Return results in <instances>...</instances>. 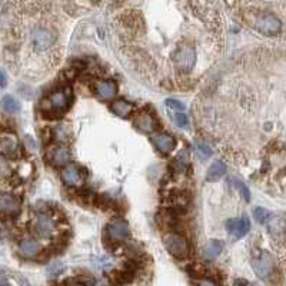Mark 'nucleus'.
Masks as SVG:
<instances>
[{"instance_id": "30", "label": "nucleus", "mask_w": 286, "mask_h": 286, "mask_svg": "<svg viewBox=\"0 0 286 286\" xmlns=\"http://www.w3.org/2000/svg\"><path fill=\"white\" fill-rule=\"evenodd\" d=\"M253 286H259V285H253Z\"/></svg>"}, {"instance_id": "9", "label": "nucleus", "mask_w": 286, "mask_h": 286, "mask_svg": "<svg viewBox=\"0 0 286 286\" xmlns=\"http://www.w3.org/2000/svg\"><path fill=\"white\" fill-rule=\"evenodd\" d=\"M62 179L67 186H79L82 183V172L76 165H67L62 170Z\"/></svg>"}, {"instance_id": "26", "label": "nucleus", "mask_w": 286, "mask_h": 286, "mask_svg": "<svg viewBox=\"0 0 286 286\" xmlns=\"http://www.w3.org/2000/svg\"><path fill=\"white\" fill-rule=\"evenodd\" d=\"M6 83H7V76L4 72L0 70V86H6Z\"/></svg>"}, {"instance_id": "7", "label": "nucleus", "mask_w": 286, "mask_h": 286, "mask_svg": "<svg viewBox=\"0 0 286 286\" xmlns=\"http://www.w3.org/2000/svg\"><path fill=\"white\" fill-rule=\"evenodd\" d=\"M106 234L113 240V242H120L125 240L129 235V225L122 220V219H116L112 220L107 226H106Z\"/></svg>"}, {"instance_id": "20", "label": "nucleus", "mask_w": 286, "mask_h": 286, "mask_svg": "<svg viewBox=\"0 0 286 286\" xmlns=\"http://www.w3.org/2000/svg\"><path fill=\"white\" fill-rule=\"evenodd\" d=\"M3 107H4V110H7V112H10V113H16V112L20 110V103H19L17 99H15L13 96L6 95V96L3 98Z\"/></svg>"}, {"instance_id": "6", "label": "nucleus", "mask_w": 286, "mask_h": 286, "mask_svg": "<svg viewBox=\"0 0 286 286\" xmlns=\"http://www.w3.org/2000/svg\"><path fill=\"white\" fill-rule=\"evenodd\" d=\"M252 266L259 278L268 279L275 269V260L269 253H260L258 258L252 260Z\"/></svg>"}, {"instance_id": "24", "label": "nucleus", "mask_w": 286, "mask_h": 286, "mask_svg": "<svg viewBox=\"0 0 286 286\" xmlns=\"http://www.w3.org/2000/svg\"><path fill=\"white\" fill-rule=\"evenodd\" d=\"M166 106H168L169 109L176 110V112H182V110H185V104H183L182 102H179V101H176V99H169V101H166Z\"/></svg>"}, {"instance_id": "28", "label": "nucleus", "mask_w": 286, "mask_h": 286, "mask_svg": "<svg viewBox=\"0 0 286 286\" xmlns=\"http://www.w3.org/2000/svg\"><path fill=\"white\" fill-rule=\"evenodd\" d=\"M235 286H246V282L245 281H236Z\"/></svg>"}, {"instance_id": "3", "label": "nucleus", "mask_w": 286, "mask_h": 286, "mask_svg": "<svg viewBox=\"0 0 286 286\" xmlns=\"http://www.w3.org/2000/svg\"><path fill=\"white\" fill-rule=\"evenodd\" d=\"M196 63V52L190 46H182L173 53V65L178 72L187 73L195 67Z\"/></svg>"}, {"instance_id": "4", "label": "nucleus", "mask_w": 286, "mask_h": 286, "mask_svg": "<svg viewBox=\"0 0 286 286\" xmlns=\"http://www.w3.org/2000/svg\"><path fill=\"white\" fill-rule=\"evenodd\" d=\"M165 245H166V249L169 251V253L173 255L175 258H179V259L185 258L189 252L186 239L178 234L168 235L165 237Z\"/></svg>"}, {"instance_id": "29", "label": "nucleus", "mask_w": 286, "mask_h": 286, "mask_svg": "<svg viewBox=\"0 0 286 286\" xmlns=\"http://www.w3.org/2000/svg\"><path fill=\"white\" fill-rule=\"evenodd\" d=\"M0 286H12V285H10L9 282H6V281H1V282H0Z\"/></svg>"}, {"instance_id": "21", "label": "nucleus", "mask_w": 286, "mask_h": 286, "mask_svg": "<svg viewBox=\"0 0 286 286\" xmlns=\"http://www.w3.org/2000/svg\"><path fill=\"white\" fill-rule=\"evenodd\" d=\"M253 216H255V219H256L259 223H265V222H268V219L270 218V213H269L266 209L256 208L253 210Z\"/></svg>"}, {"instance_id": "19", "label": "nucleus", "mask_w": 286, "mask_h": 286, "mask_svg": "<svg viewBox=\"0 0 286 286\" xmlns=\"http://www.w3.org/2000/svg\"><path fill=\"white\" fill-rule=\"evenodd\" d=\"M112 110L113 113H116L119 118H126L132 110V104L125 102V101H118L112 104Z\"/></svg>"}, {"instance_id": "13", "label": "nucleus", "mask_w": 286, "mask_h": 286, "mask_svg": "<svg viewBox=\"0 0 286 286\" xmlns=\"http://www.w3.org/2000/svg\"><path fill=\"white\" fill-rule=\"evenodd\" d=\"M0 209L13 215V213H17L19 209H20V202L15 198V196H10V195H3L0 196Z\"/></svg>"}, {"instance_id": "5", "label": "nucleus", "mask_w": 286, "mask_h": 286, "mask_svg": "<svg viewBox=\"0 0 286 286\" xmlns=\"http://www.w3.org/2000/svg\"><path fill=\"white\" fill-rule=\"evenodd\" d=\"M70 95L72 90L70 89H59L56 92H53L52 95L49 96V110L53 112L54 115H60L63 113L70 102Z\"/></svg>"}, {"instance_id": "11", "label": "nucleus", "mask_w": 286, "mask_h": 286, "mask_svg": "<svg viewBox=\"0 0 286 286\" xmlns=\"http://www.w3.org/2000/svg\"><path fill=\"white\" fill-rule=\"evenodd\" d=\"M54 229L53 220L50 218H48L46 215H39L34 220V231L37 232L39 236L42 237H48L50 236Z\"/></svg>"}, {"instance_id": "2", "label": "nucleus", "mask_w": 286, "mask_h": 286, "mask_svg": "<svg viewBox=\"0 0 286 286\" xmlns=\"http://www.w3.org/2000/svg\"><path fill=\"white\" fill-rule=\"evenodd\" d=\"M253 26L256 30H259L262 34L266 36H275L281 32L282 29V23L281 20L270 15V13H260L258 16H255L253 19Z\"/></svg>"}, {"instance_id": "18", "label": "nucleus", "mask_w": 286, "mask_h": 286, "mask_svg": "<svg viewBox=\"0 0 286 286\" xmlns=\"http://www.w3.org/2000/svg\"><path fill=\"white\" fill-rule=\"evenodd\" d=\"M69 159H70V152L67 148L59 146V148L53 149L52 162L54 165H65L69 162Z\"/></svg>"}, {"instance_id": "22", "label": "nucleus", "mask_w": 286, "mask_h": 286, "mask_svg": "<svg viewBox=\"0 0 286 286\" xmlns=\"http://www.w3.org/2000/svg\"><path fill=\"white\" fill-rule=\"evenodd\" d=\"M196 148H198V153L203 157V159H208V157H210V155H212L210 148H209L208 145H205V143L198 142V143H196Z\"/></svg>"}, {"instance_id": "25", "label": "nucleus", "mask_w": 286, "mask_h": 286, "mask_svg": "<svg viewBox=\"0 0 286 286\" xmlns=\"http://www.w3.org/2000/svg\"><path fill=\"white\" fill-rule=\"evenodd\" d=\"M237 186H239V190H240V193L243 195V198H245L246 201H249V198H251V193H249L248 187H246V186H245L243 183H239Z\"/></svg>"}, {"instance_id": "23", "label": "nucleus", "mask_w": 286, "mask_h": 286, "mask_svg": "<svg viewBox=\"0 0 286 286\" xmlns=\"http://www.w3.org/2000/svg\"><path fill=\"white\" fill-rule=\"evenodd\" d=\"M173 122L179 126V128H186L187 126V116L182 113V112H179V113H176L175 116H173Z\"/></svg>"}, {"instance_id": "16", "label": "nucleus", "mask_w": 286, "mask_h": 286, "mask_svg": "<svg viewBox=\"0 0 286 286\" xmlns=\"http://www.w3.org/2000/svg\"><path fill=\"white\" fill-rule=\"evenodd\" d=\"M222 248H223L222 242H219V240H209L208 243L203 246L202 255H203L205 259L213 260L222 252Z\"/></svg>"}, {"instance_id": "15", "label": "nucleus", "mask_w": 286, "mask_h": 286, "mask_svg": "<svg viewBox=\"0 0 286 286\" xmlns=\"http://www.w3.org/2000/svg\"><path fill=\"white\" fill-rule=\"evenodd\" d=\"M225 173H226V165L222 163V162H215V163L210 165V168L208 169L206 181H208V182H216V181H219Z\"/></svg>"}, {"instance_id": "1", "label": "nucleus", "mask_w": 286, "mask_h": 286, "mask_svg": "<svg viewBox=\"0 0 286 286\" xmlns=\"http://www.w3.org/2000/svg\"><path fill=\"white\" fill-rule=\"evenodd\" d=\"M30 45L32 49L39 53H48L54 49L56 45V34L50 29L45 26H36L30 32Z\"/></svg>"}, {"instance_id": "10", "label": "nucleus", "mask_w": 286, "mask_h": 286, "mask_svg": "<svg viewBox=\"0 0 286 286\" xmlns=\"http://www.w3.org/2000/svg\"><path fill=\"white\" fill-rule=\"evenodd\" d=\"M152 140L157 151L162 153H169L175 149V139L166 133H157L152 137Z\"/></svg>"}, {"instance_id": "14", "label": "nucleus", "mask_w": 286, "mask_h": 286, "mask_svg": "<svg viewBox=\"0 0 286 286\" xmlns=\"http://www.w3.org/2000/svg\"><path fill=\"white\" fill-rule=\"evenodd\" d=\"M96 93L102 99H110L116 95V86L113 82H109V80L98 82L96 83Z\"/></svg>"}, {"instance_id": "8", "label": "nucleus", "mask_w": 286, "mask_h": 286, "mask_svg": "<svg viewBox=\"0 0 286 286\" xmlns=\"http://www.w3.org/2000/svg\"><path fill=\"white\" fill-rule=\"evenodd\" d=\"M226 229L235 237H242L249 232L251 229V222L248 218H237V219H231L226 223Z\"/></svg>"}, {"instance_id": "12", "label": "nucleus", "mask_w": 286, "mask_h": 286, "mask_svg": "<svg viewBox=\"0 0 286 286\" xmlns=\"http://www.w3.org/2000/svg\"><path fill=\"white\" fill-rule=\"evenodd\" d=\"M135 126L142 132H153L156 128V120L149 113H140L135 120Z\"/></svg>"}, {"instance_id": "27", "label": "nucleus", "mask_w": 286, "mask_h": 286, "mask_svg": "<svg viewBox=\"0 0 286 286\" xmlns=\"http://www.w3.org/2000/svg\"><path fill=\"white\" fill-rule=\"evenodd\" d=\"M198 286H216L212 281H201L199 284H198Z\"/></svg>"}, {"instance_id": "17", "label": "nucleus", "mask_w": 286, "mask_h": 286, "mask_svg": "<svg viewBox=\"0 0 286 286\" xmlns=\"http://www.w3.org/2000/svg\"><path fill=\"white\" fill-rule=\"evenodd\" d=\"M39 245L34 239H25L19 245V253L25 258H32L37 253Z\"/></svg>"}]
</instances>
